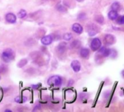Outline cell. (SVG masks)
Wrapping results in <instances>:
<instances>
[{"label":"cell","mask_w":124,"mask_h":112,"mask_svg":"<svg viewBox=\"0 0 124 112\" xmlns=\"http://www.w3.org/2000/svg\"><path fill=\"white\" fill-rule=\"evenodd\" d=\"M5 20L10 23H15L17 21V17L15 14H13L12 13H9L6 14Z\"/></svg>","instance_id":"10"},{"label":"cell","mask_w":124,"mask_h":112,"mask_svg":"<svg viewBox=\"0 0 124 112\" xmlns=\"http://www.w3.org/2000/svg\"><path fill=\"white\" fill-rule=\"evenodd\" d=\"M72 30H73V32H75L77 34H81V33H83V31H84V28H83L81 25L78 23H75L73 24Z\"/></svg>","instance_id":"9"},{"label":"cell","mask_w":124,"mask_h":112,"mask_svg":"<svg viewBox=\"0 0 124 112\" xmlns=\"http://www.w3.org/2000/svg\"><path fill=\"white\" fill-rule=\"evenodd\" d=\"M26 100H27V98L25 96H21V97H18L15 98V101L17 103H25Z\"/></svg>","instance_id":"21"},{"label":"cell","mask_w":124,"mask_h":112,"mask_svg":"<svg viewBox=\"0 0 124 112\" xmlns=\"http://www.w3.org/2000/svg\"><path fill=\"white\" fill-rule=\"evenodd\" d=\"M77 2H83L84 1V0H76Z\"/></svg>","instance_id":"28"},{"label":"cell","mask_w":124,"mask_h":112,"mask_svg":"<svg viewBox=\"0 0 124 112\" xmlns=\"http://www.w3.org/2000/svg\"><path fill=\"white\" fill-rule=\"evenodd\" d=\"M116 40L114 35L107 33L104 36V42L106 45H112L115 42Z\"/></svg>","instance_id":"5"},{"label":"cell","mask_w":124,"mask_h":112,"mask_svg":"<svg viewBox=\"0 0 124 112\" xmlns=\"http://www.w3.org/2000/svg\"><path fill=\"white\" fill-rule=\"evenodd\" d=\"M73 38V35L70 33H66L63 35V39L65 41H70Z\"/></svg>","instance_id":"19"},{"label":"cell","mask_w":124,"mask_h":112,"mask_svg":"<svg viewBox=\"0 0 124 112\" xmlns=\"http://www.w3.org/2000/svg\"><path fill=\"white\" fill-rule=\"evenodd\" d=\"M39 86H40V85H32V87H33V88H38Z\"/></svg>","instance_id":"26"},{"label":"cell","mask_w":124,"mask_h":112,"mask_svg":"<svg viewBox=\"0 0 124 112\" xmlns=\"http://www.w3.org/2000/svg\"><path fill=\"white\" fill-rule=\"evenodd\" d=\"M26 15H27V12L25 10H20L18 13V16L19 18H24L26 17Z\"/></svg>","instance_id":"17"},{"label":"cell","mask_w":124,"mask_h":112,"mask_svg":"<svg viewBox=\"0 0 124 112\" xmlns=\"http://www.w3.org/2000/svg\"><path fill=\"white\" fill-rule=\"evenodd\" d=\"M102 47V42L101 40L96 37V38H94L90 44V47L92 49V50L93 51H97L100 47Z\"/></svg>","instance_id":"4"},{"label":"cell","mask_w":124,"mask_h":112,"mask_svg":"<svg viewBox=\"0 0 124 112\" xmlns=\"http://www.w3.org/2000/svg\"><path fill=\"white\" fill-rule=\"evenodd\" d=\"M95 20H96V22L97 23H99V24H102V23H104V21H105V19H104V17L102 16V15H97L96 17H95Z\"/></svg>","instance_id":"18"},{"label":"cell","mask_w":124,"mask_h":112,"mask_svg":"<svg viewBox=\"0 0 124 112\" xmlns=\"http://www.w3.org/2000/svg\"><path fill=\"white\" fill-rule=\"evenodd\" d=\"M111 9L115 11H118L120 10V4L118 2H115L112 4L111 5Z\"/></svg>","instance_id":"15"},{"label":"cell","mask_w":124,"mask_h":112,"mask_svg":"<svg viewBox=\"0 0 124 112\" xmlns=\"http://www.w3.org/2000/svg\"><path fill=\"white\" fill-rule=\"evenodd\" d=\"M116 21H117V23L119 25H124V15H122L120 17L118 16Z\"/></svg>","instance_id":"22"},{"label":"cell","mask_w":124,"mask_h":112,"mask_svg":"<svg viewBox=\"0 0 124 112\" xmlns=\"http://www.w3.org/2000/svg\"><path fill=\"white\" fill-rule=\"evenodd\" d=\"M7 71V68H5V66H0V73H5Z\"/></svg>","instance_id":"24"},{"label":"cell","mask_w":124,"mask_h":112,"mask_svg":"<svg viewBox=\"0 0 124 112\" xmlns=\"http://www.w3.org/2000/svg\"><path fill=\"white\" fill-rule=\"evenodd\" d=\"M57 10L60 12V13H65L67 12V9L65 6L62 5H57Z\"/></svg>","instance_id":"20"},{"label":"cell","mask_w":124,"mask_h":112,"mask_svg":"<svg viewBox=\"0 0 124 112\" xmlns=\"http://www.w3.org/2000/svg\"><path fill=\"white\" fill-rule=\"evenodd\" d=\"M28 63V60L26 59V58H23V59H21L20 61H19V63H18V67H19V68H23V66H25L26 64Z\"/></svg>","instance_id":"16"},{"label":"cell","mask_w":124,"mask_h":112,"mask_svg":"<svg viewBox=\"0 0 124 112\" xmlns=\"http://www.w3.org/2000/svg\"><path fill=\"white\" fill-rule=\"evenodd\" d=\"M70 66H71L72 69L73 70V71L75 73H78L81 71V63L77 60H73L70 63Z\"/></svg>","instance_id":"8"},{"label":"cell","mask_w":124,"mask_h":112,"mask_svg":"<svg viewBox=\"0 0 124 112\" xmlns=\"http://www.w3.org/2000/svg\"><path fill=\"white\" fill-rule=\"evenodd\" d=\"M121 75H122V77L124 78V69L122 71V72H121Z\"/></svg>","instance_id":"27"},{"label":"cell","mask_w":124,"mask_h":112,"mask_svg":"<svg viewBox=\"0 0 124 112\" xmlns=\"http://www.w3.org/2000/svg\"><path fill=\"white\" fill-rule=\"evenodd\" d=\"M57 52L60 54H63L67 50V44L65 42H61L57 46Z\"/></svg>","instance_id":"11"},{"label":"cell","mask_w":124,"mask_h":112,"mask_svg":"<svg viewBox=\"0 0 124 112\" xmlns=\"http://www.w3.org/2000/svg\"><path fill=\"white\" fill-rule=\"evenodd\" d=\"M89 54H90V51L88 48H82L80 50V55L81 58H84V59H87L89 58Z\"/></svg>","instance_id":"12"},{"label":"cell","mask_w":124,"mask_h":112,"mask_svg":"<svg viewBox=\"0 0 124 112\" xmlns=\"http://www.w3.org/2000/svg\"><path fill=\"white\" fill-rule=\"evenodd\" d=\"M53 41V36L52 35H46L44 36H43L41 40V42L42 45H45V46H47V45H50L52 44Z\"/></svg>","instance_id":"6"},{"label":"cell","mask_w":124,"mask_h":112,"mask_svg":"<svg viewBox=\"0 0 124 112\" xmlns=\"http://www.w3.org/2000/svg\"><path fill=\"white\" fill-rule=\"evenodd\" d=\"M14 58H15V53L10 48H7L2 53V59L6 63L10 62Z\"/></svg>","instance_id":"1"},{"label":"cell","mask_w":124,"mask_h":112,"mask_svg":"<svg viewBox=\"0 0 124 112\" xmlns=\"http://www.w3.org/2000/svg\"><path fill=\"white\" fill-rule=\"evenodd\" d=\"M87 32H88V34L90 36H95L96 34H97L99 31V27L95 25V24H93V23H91V24H89L87 27Z\"/></svg>","instance_id":"3"},{"label":"cell","mask_w":124,"mask_h":112,"mask_svg":"<svg viewBox=\"0 0 124 112\" xmlns=\"http://www.w3.org/2000/svg\"><path fill=\"white\" fill-rule=\"evenodd\" d=\"M111 49L107 48L105 47H101L97 51L99 55H101L102 57H110L111 54Z\"/></svg>","instance_id":"7"},{"label":"cell","mask_w":124,"mask_h":112,"mask_svg":"<svg viewBox=\"0 0 124 112\" xmlns=\"http://www.w3.org/2000/svg\"><path fill=\"white\" fill-rule=\"evenodd\" d=\"M0 79H1V78H0Z\"/></svg>","instance_id":"29"},{"label":"cell","mask_w":124,"mask_h":112,"mask_svg":"<svg viewBox=\"0 0 124 112\" xmlns=\"http://www.w3.org/2000/svg\"><path fill=\"white\" fill-rule=\"evenodd\" d=\"M68 86H70V85H72L73 84V80H72V79H70V80H69V82H68Z\"/></svg>","instance_id":"25"},{"label":"cell","mask_w":124,"mask_h":112,"mask_svg":"<svg viewBox=\"0 0 124 112\" xmlns=\"http://www.w3.org/2000/svg\"><path fill=\"white\" fill-rule=\"evenodd\" d=\"M47 83L48 85H52V86L60 87L62 84V79L59 75H53L48 79Z\"/></svg>","instance_id":"2"},{"label":"cell","mask_w":124,"mask_h":112,"mask_svg":"<svg viewBox=\"0 0 124 112\" xmlns=\"http://www.w3.org/2000/svg\"><path fill=\"white\" fill-rule=\"evenodd\" d=\"M80 46H81V42L78 40L73 41L70 44V47L72 49H77V48L80 47Z\"/></svg>","instance_id":"14"},{"label":"cell","mask_w":124,"mask_h":112,"mask_svg":"<svg viewBox=\"0 0 124 112\" xmlns=\"http://www.w3.org/2000/svg\"><path fill=\"white\" fill-rule=\"evenodd\" d=\"M107 17L110 20H116L117 18H118V13L117 11L111 10L107 14Z\"/></svg>","instance_id":"13"},{"label":"cell","mask_w":124,"mask_h":112,"mask_svg":"<svg viewBox=\"0 0 124 112\" xmlns=\"http://www.w3.org/2000/svg\"><path fill=\"white\" fill-rule=\"evenodd\" d=\"M87 18V15L84 13H81L78 15V19L80 20H84Z\"/></svg>","instance_id":"23"}]
</instances>
